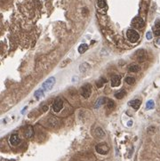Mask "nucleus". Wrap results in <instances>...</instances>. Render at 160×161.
Masks as SVG:
<instances>
[{"mask_svg":"<svg viewBox=\"0 0 160 161\" xmlns=\"http://www.w3.org/2000/svg\"><path fill=\"white\" fill-rule=\"evenodd\" d=\"M141 104H142V102L140 100H138V99H136V100H133L131 101L130 102H129V105H130L131 107H133L134 109H138L140 108V106H141Z\"/></svg>","mask_w":160,"mask_h":161,"instance_id":"obj_10","label":"nucleus"},{"mask_svg":"<svg viewBox=\"0 0 160 161\" xmlns=\"http://www.w3.org/2000/svg\"><path fill=\"white\" fill-rule=\"evenodd\" d=\"M126 36H127L128 40L130 41L131 43H136L140 39V35L135 30H128L126 32Z\"/></svg>","mask_w":160,"mask_h":161,"instance_id":"obj_1","label":"nucleus"},{"mask_svg":"<svg viewBox=\"0 0 160 161\" xmlns=\"http://www.w3.org/2000/svg\"><path fill=\"white\" fill-rule=\"evenodd\" d=\"M10 143H11L12 145H18L19 143H21V139L19 137V135L17 134H12L11 137H10Z\"/></svg>","mask_w":160,"mask_h":161,"instance_id":"obj_7","label":"nucleus"},{"mask_svg":"<svg viewBox=\"0 0 160 161\" xmlns=\"http://www.w3.org/2000/svg\"><path fill=\"white\" fill-rule=\"evenodd\" d=\"M154 34H155V36H160V29H155V30H154Z\"/></svg>","mask_w":160,"mask_h":161,"instance_id":"obj_20","label":"nucleus"},{"mask_svg":"<svg viewBox=\"0 0 160 161\" xmlns=\"http://www.w3.org/2000/svg\"><path fill=\"white\" fill-rule=\"evenodd\" d=\"M105 81H101V80H99L98 82H97V86L98 87H100V86H102V85H103V83H104Z\"/></svg>","mask_w":160,"mask_h":161,"instance_id":"obj_23","label":"nucleus"},{"mask_svg":"<svg viewBox=\"0 0 160 161\" xmlns=\"http://www.w3.org/2000/svg\"><path fill=\"white\" fill-rule=\"evenodd\" d=\"M140 70H141V68L136 64H133L129 67V71H131V72H138Z\"/></svg>","mask_w":160,"mask_h":161,"instance_id":"obj_15","label":"nucleus"},{"mask_svg":"<svg viewBox=\"0 0 160 161\" xmlns=\"http://www.w3.org/2000/svg\"><path fill=\"white\" fill-rule=\"evenodd\" d=\"M108 99L105 97H101L99 98V99H97V101L95 102V103H94V108L95 109H97V108H99V107H101V105H103L105 102H108Z\"/></svg>","mask_w":160,"mask_h":161,"instance_id":"obj_9","label":"nucleus"},{"mask_svg":"<svg viewBox=\"0 0 160 161\" xmlns=\"http://www.w3.org/2000/svg\"><path fill=\"white\" fill-rule=\"evenodd\" d=\"M154 29H160V20H157L155 23V28Z\"/></svg>","mask_w":160,"mask_h":161,"instance_id":"obj_21","label":"nucleus"},{"mask_svg":"<svg viewBox=\"0 0 160 161\" xmlns=\"http://www.w3.org/2000/svg\"><path fill=\"white\" fill-rule=\"evenodd\" d=\"M92 93V86L90 84L84 85L81 87V94L84 98H89Z\"/></svg>","mask_w":160,"mask_h":161,"instance_id":"obj_3","label":"nucleus"},{"mask_svg":"<svg viewBox=\"0 0 160 161\" xmlns=\"http://www.w3.org/2000/svg\"><path fill=\"white\" fill-rule=\"evenodd\" d=\"M126 82L128 85H133L135 82V78L133 77H127L126 78Z\"/></svg>","mask_w":160,"mask_h":161,"instance_id":"obj_16","label":"nucleus"},{"mask_svg":"<svg viewBox=\"0 0 160 161\" xmlns=\"http://www.w3.org/2000/svg\"><path fill=\"white\" fill-rule=\"evenodd\" d=\"M126 95V90H120L119 92H117V93H116V94H115V97L117 98V99H123L125 96Z\"/></svg>","mask_w":160,"mask_h":161,"instance_id":"obj_12","label":"nucleus"},{"mask_svg":"<svg viewBox=\"0 0 160 161\" xmlns=\"http://www.w3.org/2000/svg\"><path fill=\"white\" fill-rule=\"evenodd\" d=\"M87 49H88V45H87L86 44H82V45H80L79 47H78V52H79V54H83Z\"/></svg>","mask_w":160,"mask_h":161,"instance_id":"obj_13","label":"nucleus"},{"mask_svg":"<svg viewBox=\"0 0 160 161\" xmlns=\"http://www.w3.org/2000/svg\"><path fill=\"white\" fill-rule=\"evenodd\" d=\"M146 36H147V39L150 40V39L152 38V34H151V32L150 31L148 32V33H147V35H146Z\"/></svg>","mask_w":160,"mask_h":161,"instance_id":"obj_22","label":"nucleus"},{"mask_svg":"<svg viewBox=\"0 0 160 161\" xmlns=\"http://www.w3.org/2000/svg\"><path fill=\"white\" fill-rule=\"evenodd\" d=\"M44 89L42 88V89H38L37 91H36V93H35V97L37 98V100H39L41 97H43L44 96Z\"/></svg>","mask_w":160,"mask_h":161,"instance_id":"obj_14","label":"nucleus"},{"mask_svg":"<svg viewBox=\"0 0 160 161\" xmlns=\"http://www.w3.org/2000/svg\"><path fill=\"white\" fill-rule=\"evenodd\" d=\"M54 84H55V77H51L44 82L43 85H42V88L44 89V91H49L53 88V86H54Z\"/></svg>","mask_w":160,"mask_h":161,"instance_id":"obj_2","label":"nucleus"},{"mask_svg":"<svg viewBox=\"0 0 160 161\" xmlns=\"http://www.w3.org/2000/svg\"><path fill=\"white\" fill-rule=\"evenodd\" d=\"M33 134H34V131H33L32 126H28L27 129L25 130V136L28 138H30L33 136Z\"/></svg>","mask_w":160,"mask_h":161,"instance_id":"obj_11","label":"nucleus"},{"mask_svg":"<svg viewBox=\"0 0 160 161\" xmlns=\"http://www.w3.org/2000/svg\"><path fill=\"white\" fill-rule=\"evenodd\" d=\"M120 83H121V78H120L119 76H117V75L112 76L111 86H113V87H117V86H118L119 85H120Z\"/></svg>","mask_w":160,"mask_h":161,"instance_id":"obj_8","label":"nucleus"},{"mask_svg":"<svg viewBox=\"0 0 160 161\" xmlns=\"http://www.w3.org/2000/svg\"><path fill=\"white\" fill-rule=\"evenodd\" d=\"M154 106H155V104H154V102H153V101H152V100L149 101V102H147V104H146V108H147V109H153Z\"/></svg>","mask_w":160,"mask_h":161,"instance_id":"obj_17","label":"nucleus"},{"mask_svg":"<svg viewBox=\"0 0 160 161\" xmlns=\"http://www.w3.org/2000/svg\"><path fill=\"white\" fill-rule=\"evenodd\" d=\"M53 109L55 111V112H59L63 108V101L61 99V98H57L55 99L54 102L53 103V106H52Z\"/></svg>","mask_w":160,"mask_h":161,"instance_id":"obj_4","label":"nucleus"},{"mask_svg":"<svg viewBox=\"0 0 160 161\" xmlns=\"http://www.w3.org/2000/svg\"><path fill=\"white\" fill-rule=\"evenodd\" d=\"M109 150H110L109 146L104 143H99L98 145L96 146V150H97V152L101 155H106L108 152H109Z\"/></svg>","mask_w":160,"mask_h":161,"instance_id":"obj_5","label":"nucleus"},{"mask_svg":"<svg viewBox=\"0 0 160 161\" xmlns=\"http://www.w3.org/2000/svg\"><path fill=\"white\" fill-rule=\"evenodd\" d=\"M114 106H115V104H114V102H113V101L109 100V102L107 103L108 109H112V108H114Z\"/></svg>","mask_w":160,"mask_h":161,"instance_id":"obj_19","label":"nucleus"},{"mask_svg":"<svg viewBox=\"0 0 160 161\" xmlns=\"http://www.w3.org/2000/svg\"><path fill=\"white\" fill-rule=\"evenodd\" d=\"M132 26L135 29H142L144 27V20L141 17H135L132 20Z\"/></svg>","mask_w":160,"mask_h":161,"instance_id":"obj_6","label":"nucleus"},{"mask_svg":"<svg viewBox=\"0 0 160 161\" xmlns=\"http://www.w3.org/2000/svg\"><path fill=\"white\" fill-rule=\"evenodd\" d=\"M106 5V0H98V6L100 8H103Z\"/></svg>","mask_w":160,"mask_h":161,"instance_id":"obj_18","label":"nucleus"}]
</instances>
